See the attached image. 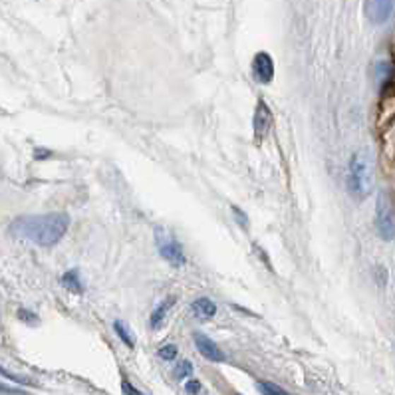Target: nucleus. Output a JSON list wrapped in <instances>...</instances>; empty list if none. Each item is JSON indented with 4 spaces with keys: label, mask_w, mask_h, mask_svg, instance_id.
Returning <instances> with one entry per match:
<instances>
[{
    "label": "nucleus",
    "mask_w": 395,
    "mask_h": 395,
    "mask_svg": "<svg viewBox=\"0 0 395 395\" xmlns=\"http://www.w3.org/2000/svg\"><path fill=\"white\" fill-rule=\"evenodd\" d=\"M173 304H175V298H167L165 302H161V304L157 306L155 310H153V314H151V318H149L151 328H159V326H163L167 314H169V310H171Z\"/></svg>",
    "instance_id": "obj_10"
},
{
    "label": "nucleus",
    "mask_w": 395,
    "mask_h": 395,
    "mask_svg": "<svg viewBox=\"0 0 395 395\" xmlns=\"http://www.w3.org/2000/svg\"><path fill=\"white\" fill-rule=\"evenodd\" d=\"M122 391H124V395H143L141 391H139V389H136L134 385L129 384L127 379H124V382H122Z\"/></svg>",
    "instance_id": "obj_16"
},
{
    "label": "nucleus",
    "mask_w": 395,
    "mask_h": 395,
    "mask_svg": "<svg viewBox=\"0 0 395 395\" xmlns=\"http://www.w3.org/2000/svg\"><path fill=\"white\" fill-rule=\"evenodd\" d=\"M375 227L377 232L384 240L395 239V211L391 205L389 195L382 191L377 197V205H375Z\"/></svg>",
    "instance_id": "obj_3"
},
{
    "label": "nucleus",
    "mask_w": 395,
    "mask_h": 395,
    "mask_svg": "<svg viewBox=\"0 0 395 395\" xmlns=\"http://www.w3.org/2000/svg\"><path fill=\"white\" fill-rule=\"evenodd\" d=\"M2 391H4V394H11V389H6V387H2ZM12 394H16V395H26V394H20L18 389H14Z\"/></svg>",
    "instance_id": "obj_18"
},
{
    "label": "nucleus",
    "mask_w": 395,
    "mask_h": 395,
    "mask_svg": "<svg viewBox=\"0 0 395 395\" xmlns=\"http://www.w3.org/2000/svg\"><path fill=\"white\" fill-rule=\"evenodd\" d=\"M62 284L68 288V290L76 292V294H82L83 292L82 282H80V276H78V272L76 271L66 272V274L62 276Z\"/></svg>",
    "instance_id": "obj_11"
},
{
    "label": "nucleus",
    "mask_w": 395,
    "mask_h": 395,
    "mask_svg": "<svg viewBox=\"0 0 395 395\" xmlns=\"http://www.w3.org/2000/svg\"><path fill=\"white\" fill-rule=\"evenodd\" d=\"M191 310H193V314L197 316L199 320H211L217 314V306H215V302L208 300V298H199V300L193 302Z\"/></svg>",
    "instance_id": "obj_9"
},
{
    "label": "nucleus",
    "mask_w": 395,
    "mask_h": 395,
    "mask_svg": "<svg viewBox=\"0 0 395 395\" xmlns=\"http://www.w3.org/2000/svg\"><path fill=\"white\" fill-rule=\"evenodd\" d=\"M175 355H177V348H175L173 343L163 346V348L159 350V358H161V360H165V362H173V360H175Z\"/></svg>",
    "instance_id": "obj_14"
},
{
    "label": "nucleus",
    "mask_w": 395,
    "mask_h": 395,
    "mask_svg": "<svg viewBox=\"0 0 395 395\" xmlns=\"http://www.w3.org/2000/svg\"><path fill=\"white\" fill-rule=\"evenodd\" d=\"M199 389H201V384H199V382H189L187 384L189 394H197Z\"/></svg>",
    "instance_id": "obj_17"
},
{
    "label": "nucleus",
    "mask_w": 395,
    "mask_h": 395,
    "mask_svg": "<svg viewBox=\"0 0 395 395\" xmlns=\"http://www.w3.org/2000/svg\"><path fill=\"white\" fill-rule=\"evenodd\" d=\"M272 125V114L271 110L266 107L264 102H259V107H257V114H254V122H252V127H254V136L262 139L271 131Z\"/></svg>",
    "instance_id": "obj_7"
},
{
    "label": "nucleus",
    "mask_w": 395,
    "mask_h": 395,
    "mask_svg": "<svg viewBox=\"0 0 395 395\" xmlns=\"http://www.w3.org/2000/svg\"><path fill=\"white\" fill-rule=\"evenodd\" d=\"M348 187L355 199H364L374 189V163L367 153H355L348 169Z\"/></svg>",
    "instance_id": "obj_2"
},
{
    "label": "nucleus",
    "mask_w": 395,
    "mask_h": 395,
    "mask_svg": "<svg viewBox=\"0 0 395 395\" xmlns=\"http://www.w3.org/2000/svg\"><path fill=\"white\" fill-rule=\"evenodd\" d=\"M159 252H161V257H163L169 264H173V266H183V264L187 262V257H185V252H183L179 242H163Z\"/></svg>",
    "instance_id": "obj_8"
},
{
    "label": "nucleus",
    "mask_w": 395,
    "mask_h": 395,
    "mask_svg": "<svg viewBox=\"0 0 395 395\" xmlns=\"http://www.w3.org/2000/svg\"><path fill=\"white\" fill-rule=\"evenodd\" d=\"M364 11L372 24H384L394 14V0H365Z\"/></svg>",
    "instance_id": "obj_4"
},
{
    "label": "nucleus",
    "mask_w": 395,
    "mask_h": 395,
    "mask_svg": "<svg viewBox=\"0 0 395 395\" xmlns=\"http://www.w3.org/2000/svg\"><path fill=\"white\" fill-rule=\"evenodd\" d=\"M252 76L259 83H271L274 80V62H272L271 54L259 52L252 60Z\"/></svg>",
    "instance_id": "obj_5"
},
{
    "label": "nucleus",
    "mask_w": 395,
    "mask_h": 395,
    "mask_svg": "<svg viewBox=\"0 0 395 395\" xmlns=\"http://www.w3.org/2000/svg\"><path fill=\"white\" fill-rule=\"evenodd\" d=\"M70 218L64 213L36 215V217H20L11 225L12 235L20 239L32 240L38 247H54L68 230Z\"/></svg>",
    "instance_id": "obj_1"
},
{
    "label": "nucleus",
    "mask_w": 395,
    "mask_h": 395,
    "mask_svg": "<svg viewBox=\"0 0 395 395\" xmlns=\"http://www.w3.org/2000/svg\"><path fill=\"white\" fill-rule=\"evenodd\" d=\"M195 346H197L199 354L203 355L205 360H211V362H223L225 360V354L220 352V348L205 334H195Z\"/></svg>",
    "instance_id": "obj_6"
},
{
    "label": "nucleus",
    "mask_w": 395,
    "mask_h": 395,
    "mask_svg": "<svg viewBox=\"0 0 395 395\" xmlns=\"http://www.w3.org/2000/svg\"><path fill=\"white\" fill-rule=\"evenodd\" d=\"M257 389H259L262 395H288L282 387L271 384V382H259V384H257Z\"/></svg>",
    "instance_id": "obj_13"
},
{
    "label": "nucleus",
    "mask_w": 395,
    "mask_h": 395,
    "mask_svg": "<svg viewBox=\"0 0 395 395\" xmlns=\"http://www.w3.org/2000/svg\"><path fill=\"white\" fill-rule=\"evenodd\" d=\"M114 330L115 334L119 336V340H122L127 348H134V346H136V340H134V336L129 332V328H127L122 320H117V322L114 324Z\"/></svg>",
    "instance_id": "obj_12"
},
{
    "label": "nucleus",
    "mask_w": 395,
    "mask_h": 395,
    "mask_svg": "<svg viewBox=\"0 0 395 395\" xmlns=\"http://www.w3.org/2000/svg\"><path fill=\"white\" fill-rule=\"evenodd\" d=\"M191 374H193V365L189 364V362H181V364L177 365V370H175V377H177V379H185V377H189Z\"/></svg>",
    "instance_id": "obj_15"
}]
</instances>
